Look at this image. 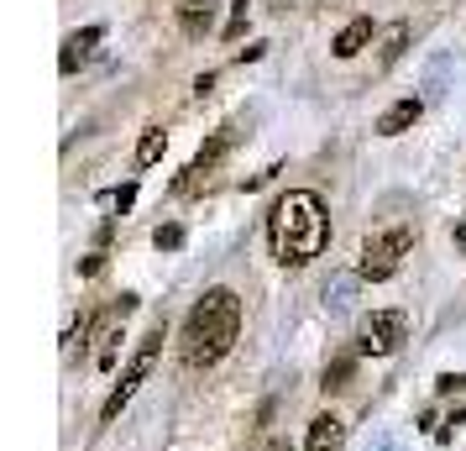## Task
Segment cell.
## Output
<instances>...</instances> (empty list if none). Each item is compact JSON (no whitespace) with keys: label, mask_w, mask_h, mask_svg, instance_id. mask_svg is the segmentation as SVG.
<instances>
[{"label":"cell","mask_w":466,"mask_h":451,"mask_svg":"<svg viewBox=\"0 0 466 451\" xmlns=\"http://www.w3.org/2000/svg\"><path fill=\"white\" fill-rule=\"evenodd\" d=\"M268 237H273V252L283 268H304L325 252L330 241V215L319 205L315 190H289L268 215Z\"/></svg>","instance_id":"obj_1"},{"label":"cell","mask_w":466,"mask_h":451,"mask_svg":"<svg viewBox=\"0 0 466 451\" xmlns=\"http://www.w3.org/2000/svg\"><path fill=\"white\" fill-rule=\"evenodd\" d=\"M241 336V300H236L231 289H210L205 300L189 310V321H184V363L189 367H215L226 352L236 346Z\"/></svg>","instance_id":"obj_2"},{"label":"cell","mask_w":466,"mask_h":451,"mask_svg":"<svg viewBox=\"0 0 466 451\" xmlns=\"http://www.w3.org/2000/svg\"><path fill=\"white\" fill-rule=\"evenodd\" d=\"M157 352H163V321H157V325H152V331H147V342L137 346V357H131V363H127V373H121V384L110 388L106 409H100L106 420H116V415H121V409L131 405V394H137V388H142V378H147V373H152V363H157Z\"/></svg>","instance_id":"obj_3"},{"label":"cell","mask_w":466,"mask_h":451,"mask_svg":"<svg viewBox=\"0 0 466 451\" xmlns=\"http://www.w3.org/2000/svg\"><path fill=\"white\" fill-rule=\"evenodd\" d=\"M414 247V231H378V237H367V247H361V279H372V283H382V279H393L399 273V262H403V252Z\"/></svg>","instance_id":"obj_4"},{"label":"cell","mask_w":466,"mask_h":451,"mask_svg":"<svg viewBox=\"0 0 466 451\" xmlns=\"http://www.w3.org/2000/svg\"><path fill=\"white\" fill-rule=\"evenodd\" d=\"M403 336H409V315L403 310H378V315H367L357 331V352L361 357H388V352H399Z\"/></svg>","instance_id":"obj_5"},{"label":"cell","mask_w":466,"mask_h":451,"mask_svg":"<svg viewBox=\"0 0 466 451\" xmlns=\"http://www.w3.org/2000/svg\"><path fill=\"white\" fill-rule=\"evenodd\" d=\"M131 310H137V294H121V300L100 315V336H95L100 346H95V357H89L100 373H110V367H116V352H121V321H127Z\"/></svg>","instance_id":"obj_6"},{"label":"cell","mask_w":466,"mask_h":451,"mask_svg":"<svg viewBox=\"0 0 466 451\" xmlns=\"http://www.w3.org/2000/svg\"><path fill=\"white\" fill-rule=\"evenodd\" d=\"M231 142H236V127H220L210 142L199 148V158H194L189 169H184V179H178L173 190H178V194H194V190H199V179H210V169L220 163V158H226V148H231Z\"/></svg>","instance_id":"obj_7"},{"label":"cell","mask_w":466,"mask_h":451,"mask_svg":"<svg viewBox=\"0 0 466 451\" xmlns=\"http://www.w3.org/2000/svg\"><path fill=\"white\" fill-rule=\"evenodd\" d=\"M420 116H424V100H414V95H409V100H399V106L382 110V116H378V131H382V137H399V131H409Z\"/></svg>","instance_id":"obj_8"},{"label":"cell","mask_w":466,"mask_h":451,"mask_svg":"<svg viewBox=\"0 0 466 451\" xmlns=\"http://www.w3.org/2000/svg\"><path fill=\"white\" fill-rule=\"evenodd\" d=\"M100 37H106L100 26H85V32H68V43H64V58H58V68H64V74H74V68H79V64L89 58V53H95V43H100Z\"/></svg>","instance_id":"obj_9"},{"label":"cell","mask_w":466,"mask_h":451,"mask_svg":"<svg viewBox=\"0 0 466 451\" xmlns=\"http://www.w3.org/2000/svg\"><path fill=\"white\" fill-rule=\"evenodd\" d=\"M173 11H178V26H184L189 37H205L210 22H215V0H178Z\"/></svg>","instance_id":"obj_10"},{"label":"cell","mask_w":466,"mask_h":451,"mask_svg":"<svg viewBox=\"0 0 466 451\" xmlns=\"http://www.w3.org/2000/svg\"><path fill=\"white\" fill-rule=\"evenodd\" d=\"M340 436H346V425L336 415H315L309 420V451H340Z\"/></svg>","instance_id":"obj_11"},{"label":"cell","mask_w":466,"mask_h":451,"mask_svg":"<svg viewBox=\"0 0 466 451\" xmlns=\"http://www.w3.org/2000/svg\"><path fill=\"white\" fill-rule=\"evenodd\" d=\"M367 43H372V22H367V16H357L351 26H340V37L330 47H336V58H357Z\"/></svg>","instance_id":"obj_12"},{"label":"cell","mask_w":466,"mask_h":451,"mask_svg":"<svg viewBox=\"0 0 466 451\" xmlns=\"http://www.w3.org/2000/svg\"><path fill=\"white\" fill-rule=\"evenodd\" d=\"M163 148H168V137H163V131L152 127L147 137H142V142H137V169H152V163H157V158H163Z\"/></svg>","instance_id":"obj_13"},{"label":"cell","mask_w":466,"mask_h":451,"mask_svg":"<svg viewBox=\"0 0 466 451\" xmlns=\"http://www.w3.org/2000/svg\"><path fill=\"white\" fill-rule=\"evenodd\" d=\"M351 373H357V357H336V363L325 367V384H319V388H325V394H336V388L351 384Z\"/></svg>","instance_id":"obj_14"},{"label":"cell","mask_w":466,"mask_h":451,"mask_svg":"<svg viewBox=\"0 0 466 451\" xmlns=\"http://www.w3.org/2000/svg\"><path fill=\"white\" fill-rule=\"evenodd\" d=\"M403 43H409V26H388V37H382V64H399V53H403Z\"/></svg>","instance_id":"obj_15"},{"label":"cell","mask_w":466,"mask_h":451,"mask_svg":"<svg viewBox=\"0 0 466 451\" xmlns=\"http://www.w3.org/2000/svg\"><path fill=\"white\" fill-rule=\"evenodd\" d=\"M131 200H137V184H121V190L100 194V205H106V210H131Z\"/></svg>","instance_id":"obj_16"},{"label":"cell","mask_w":466,"mask_h":451,"mask_svg":"<svg viewBox=\"0 0 466 451\" xmlns=\"http://www.w3.org/2000/svg\"><path fill=\"white\" fill-rule=\"evenodd\" d=\"M157 247H163V252H173V247H184V226H157Z\"/></svg>","instance_id":"obj_17"},{"label":"cell","mask_w":466,"mask_h":451,"mask_svg":"<svg viewBox=\"0 0 466 451\" xmlns=\"http://www.w3.org/2000/svg\"><path fill=\"white\" fill-rule=\"evenodd\" d=\"M351 289H357V279H336V283H330V304L346 310V304H351Z\"/></svg>","instance_id":"obj_18"},{"label":"cell","mask_w":466,"mask_h":451,"mask_svg":"<svg viewBox=\"0 0 466 451\" xmlns=\"http://www.w3.org/2000/svg\"><path fill=\"white\" fill-rule=\"evenodd\" d=\"M241 32H247V0H241V5H231V22H226V37H241Z\"/></svg>","instance_id":"obj_19"},{"label":"cell","mask_w":466,"mask_h":451,"mask_svg":"<svg viewBox=\"0 0 466 451\" xmlns=\"http://www.w3.org/2000/svg\"><path fill=\"white\" fill-rule=\"evenodd\" d=\"M435 388H441V394H461L466 378H461V373H441V378H435Z\"/></svg>","instance_id":"obj_20"},{"label":"cell","mask_w":466,"mask_h":451,"mask_svg":"<svg viewBox=\"0 0 466 451\" xmlns=\"http://www.w3.org/2000/svg\"><path fill=\"white\" fill-rule=\"evenodd\" d=\"M100 268H106V258H100V252H95V258H85V262H79V273H85V279H95Z\"/></svg>","instance_id":"obj_21"},{"label":"cell","mask_w":466,"mask_h":451,"mask_svg":"<svg viewBox=\"0 0 466 451\" xmlns=\"http://www.w3.org/2000/svg\"><path fill=\"white\" fill-rule=\"evenodd\" d=\"M210 89H215V74H199V79H194V95H199V100H205Z\"/></svg>","instance_id":"obj_22"},{"label":"cell","mask_w":466,"mask_h":451,"mask_svg":"<svg viewBox=\"0 0 466 451\" xmlns=\"http://www.w3.org/2000/svg\"><path fill=\"white\" fill-rule=\"evenodd\" d=\"M456 247H466V220H461V226H456Z\"/></svg>","instance_id":"obj_23"},{"label":"cell","mask_w":466,"mask_h":451,"mask_svg":"<svg viewBox=\"0 0 466 451\" xmlns=\"http://www.w3.org/2000/svg\"><path fill=\"white\" fill-rule=\"evenodd\" d=\"M268 451H289V446H283V441H273V446H268Z\"/></svg>","instance_id":"obj_24"}]
</instances>
